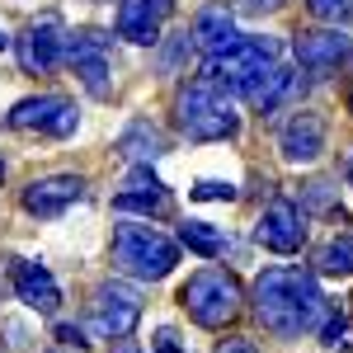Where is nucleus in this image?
<instances>
[{
  "instance_id": "obj_1",
  "label": "nucleus",
  "mask_w": 353,
  "mask_h": 353,
  "mask_svg": "<svg viewBox=\"0 0 353 353\" xmlns=\"http://www.w3.org/2000/svg\"><path fill=\"white\" fill-rule=\"evenodd\" d=\"M250 306H254V321L278 339H301L321 330L330 316L325 292L316 273L306 269H264L250 288Z\"/></svg>"
},
{
  "instance_id": "obj_2",
  "label": "nucleus",
  "mask_w": 353,
  "mask_h": 353,
  "mask_svg": "<svg viewBox=\"0 0 353 353\" xmlns=\"http://www.w3.org/2000/svg\"><path fill=\"white\" fill-rule=\"evenodd\" d=\"M174 128L189 141H226L241 132V113L231 104V94L208 81H189L174 94Z\"/></svg>"
},
{
  "instance_id": "obj_3",
  "label": "nucleus",
  "mask_w": 353,
  "mask_h": 353,
  "mask_svg": "<svg viewBox=\"0 0 353 353\" xmlns=\"http://www.w3.org/2000/svg\"><path fill=\"white\" fill-rule=\"evenodd\" d=\"M179 264V241H170L165 231L146 221H123L113 231V269L137 278V283H161Z\"/></svg>"
},
{
  "instance_id": "obj_4",
  "label": "nucleus",
  "mask_w": 353,
  "mask_h": 353,
  "mask_svg": "<svg viewBox=\"0 0 353 353\" xmlns=\"http://www.w3.org/2000/svg\"><path fill=\"white\" fill-rule=\"evenodd\" d=\"M241 301H245L241 283H236V273H226V269H198L179 288V306L189 311L193 325H203V330L231 325L241 316Z\"/></svg>"
},
{
  "instance_id": "obj_5",
  "label": "nucleus",
  "mask_w": 353,
  "mask_h": 353,
  "mask_svg": "<svg viewBox=\"0 0 353 353\" xmlns=\"http://www.w3.org/2000/svg\"><path fill=\"white\" fill-rule=\"evenodd\" d=\"M283 57V43L278 38H236L226 52H212L203 61V81L226 90V94H245V85L254 81L264 66H273Z\"/></svg>"
},
{
  "instance_id": "obj_6",
  "label": "nucleus",
  "mask_w": 353,
  "mask_h": 353,
  "mask_svg": "<svg viewBox=\"0 0 353 353\" xmlns=\"http://www.w3.org/2000/svg\"><path fill=\"white\" fill-rule=\"evenodd\" d=\"M141 321V292L123 278H109L94 288V301H90V325L99 330L104 339H128Z\"/></svg>"
},
{
  "instance_id": "obj_7",
  "label": "nucleus",
  "mask_w": 353,
  "mask_h": 353,
  "mask_svg": "<svg viewBox=\"0 0 353 353\" xmlns=\"http://www.w3.org/2000/svg\"><path fill=\"white\" fill-rule=\"evenodd\" d=\"M292 57H297V66L306 76L325 81V76H334L339 66L353 61V38L339 33V28H301L292 38Z\"/></svg>"
},
{
  "instance_id": "obj_8",
  "label": "nucleus",
  "mask_w": 353,
  "mask_h": 353,
  "mask_svg": "<svg viewBox=\"0 0 353 353\" xmlns=\"http://www.w3.org/2000/svg\"><path fill=\"white\" fill-rule=\"evenodd\" d=\"M10 128L14 132H43V137H71L81 128V113L66 94H33V99H19L10 109Z\"/></svg>"
},
{
  "instance_id": "obj_9",
  "label": "nucleus",
  "mask_w": 353,
  "mask_h": 353,
  "mask_svg": "<svg viewBox=\"0 0 353 353\" xmlns=\"http://www.w3.org/2000/svg\"><path fill=\"white\" fill-rule=\"evenodd\" d=\"M66 61L71 71L81 76V85L94 94V99H109V76H113V61H109V38L94 33V28H81V33H66Z\"/></svg>"
},
{
  "instance_id": "obj_10",
  "label": "nucleus",
  "mask_w": 353,
  "mask_h": 353,
  "mask_svg": "<svg viewBox=\"0 0 353 353\" xmlns=\"http://www.w3.org/2000/svg\"><path fill=\"white\" fill-rule=\"evenodd\" d=\"M254 241L264 250H273V254H297L306 245V212L292 198H273L254 221Z\"/></svg>"
},
{
  "instance_id": "obj_11",
  "label": "nucleus",
  "mask_w": 353,
  "mask_h": 353,
  "mask_svg": "<svg viewBox=\"0 0 353 353\" xmlns=\"http://www.w3.org/2000/svg\"><path fill=\"white\" fill-rule=\"evenodd\" d=\"M66 52V28L57 14H43L38 24H28L19 38H14V57H19V66H24L28 76H48L57 61Z\"/></svg>"
},
{
  "instance_id": "obj_12",
  "label": "nucleus",
  "mask_w": 353,
  "mask_h": 353,
  "mask_svg": "<svg viewBox=\"0 0 353 353\" xmlns=\"http://www.w3.org/2000/svg\"><path fill=\"white\" fill-rule=\"evenodd\" d=\"M325 141H330V123L321 118V113L301 109V113H292V118L283 123L278 151H283L288 165H316L321 156H325Z\"/></svg>"
},
{
  "instance_id": "obj_13",
  "label": "nucleus",
  "mask_w": 353,
  "mask_h": 353,
  "mask_svg": "<svg viewBox=\"0 0 353 353\" xmlns=\"http://www.w3.org/2000/svg\"><path fill=\"white\" fill-rule=\"evenodd\" d=\"M301 94V76L292 71V66H283V61H273V66H264L254 81L245 85L241 99H250V109H259L264 118H273V113L283 109V104H292Z\"/></svg>"
},
{
  "instance_id": "obj_14",
  "label": "nucleus",
  "mask_w": 353,
  "mask_h": 353,
  "mask_svg": "<svg viewBox=\"0 0 353 353\" xmlns=\"http://www.w3.org/2000/svg\"><path fill=\"white\" fill-rule=\"evenodd\" d=\"M10 283H14V297L24 301L28 311H38V316H57V306H61V288H57V278L43 264H33V259H10Z\"/></svg>"
},
{
  "instance_id": "obj_15",
  "label": "nucleus",
  "mask_w": 353,
  "mask_h": 353,
  "mask_svg": "<svg viewBox=\"0 0 353 353\" xmlns=\"http://www.w3.org/2000/svg\"><path fill=\"white\" fill-rule=\"evenodd\" d=\"M81 198H85L81 174H48V179H33L19 203H24V212H33V217H61Z\"/></svg>"
},
{
  "instance_id": "obj_16",
  "label": "nucleus",
  "mask_w": 353,
  "mask_h": 353,
  "mask_svg": "<svg viewBox=\"0 0 353 353\" xmlns=\"http://www.w3.org/2000/svg\"><path fill=\"white\" fill-rule=\"evenodd\" d=\"M170 14H174V0H123L118 5V38L151 48V43H161V28Z\"/></svg>"
},
{
  "instance_id": "obj_17",
  "label": "nucleus",
  "mask_w": 353,
  "mask_h": 353,
  "mask_svg": "<svg viewBox=\"0 0 353 353\" xmlns=\"http://www.w3.org/2000/svg\"><path fill=\"white\" fill-rule=\"evenodd\" d=\"M113 212H146V217L170 212V193H165V184L151 174V165H137L132 174H128L123 193H113Z\"/></svg>"
},
{
  "instance_id": "obj_18",
  "label": "nucleus",
  "mask_w": 353,
  "mask_h": 353,
  "mask_svg": "<svg viewBox=\"0 0 353 353\" xmlns=\"http://www.w3.org/2000/svg\"><path fill=\"white\" fill-rule=\"evenodd\" d=\"M189 33H193V43L203 48V52L212 57V52H226L241 33H236V14L221 5V0H208V5H198V14H193V24H189Z\"/></svg>"
},
{
  "instance_id": "obj_19",
  "label": "nucleus",
  "mask_w": 353,
  "mask_h": 353,
  "mask_svg": "<svg viewBox=\"0 0 353 353\" xmlns=\"http://www.w3.org/2000/svg\"><path fill=\"white\" fill-rule=\"evenodd\" d=\"M165 151H170V141H165V132L151 118H132V123L118 132V156L132 161V165H151V161H161Z\"/></svg>"
},
{
  "instance_id": "obj_20",
  "label": "nucleus",
  "mask_w": 353,
  "mask_h": 353,
  "mask_svg": "<svg viewBox=\"0 0 353 353\" xmlns=\"http://www.w3.org/2000/svg\"><path fill=\"white\" fill-rule=\"evenodd\" d=\"M179 245H184V250H193V254H203V259H217V254H226V250H231L226 231H221V226H212V221H184V226H179Z\"/></svg>"
},
{
  "instance_id": "obj_21",
  "label": "nucleus",
  "mask_w": 353,
  "mask_h": 353,
  "mask_svg": "<svg viewBox=\"0 0 353 353\" xmlns=\"http://www.w3.org/2000/svg\"><path fill=\"white\" fill-rule=\"evenodd\" d=\"M193 33L189 28H179V33H170V38H161V48H156V76H179L184 66H189V57H193Z\"/></svg>"
},
{
  "instance_id": "obj_22",
  "label": "nucleus",
  "mask_w": 353,
  "mask_h": 353,
  "mask_svg": "<svg viewBox=\"0 0 353 353\" xmlns=\"http://www.w3.org/2000/svg\"><path fill=\"white\" fill-rule=\"evenodd\" d=\"M316 273L321 278H349L353 273V236H339L316 250Z\"/></svg>"
},
{
  "instance_id": "obj_23",
  "label": "nucleus",
  "mask_w": 353,
  "mask_h": 353,
  "mask_svg": "<svg viewBox=\"0 0 353 353\" xmlns=\"http://www.w3.org/2000/svg\"><path fill=\"white\" fill-rule=\"evenodd\" d=\"M306 217H321V212H334L339 208V184L334 179H311L301 184V203H297Z\"/></svg>"
},
{
  "instance_id": "obj_24",
  "label": "nucleus",
  "mask_w": 353,
  "mask_h": 353,
  "mask_svg": "<svg viewBox=\"0 0 353 353\" xmlns=\"http://www.w3.org/2000/svg\"><path fill=\"white\" fill-rule=\"evenodd\" d=\"M306 10L321 19V24H349L353 19V0H306Z\"/></svg>"
},
{
  "instance_id": "obj_25",
  "label": "nucleus",
  "mask_w": 353,
  "mask_h": 353,
  "mask_svg": "<svg viewBox=\"0 0 353 353\" xmlns=\"http://www.w3.org/2000/svg\"><path fill=\"white\" fill-rule=\"evenodd\" d=\"M349 334H353V330H349V321L330 311V316H325V325H321V344H325V349H349V344H353Z\"/></svg>"
},
{
  "instance_id": "obj_26",
  "label": "nucleus",
  "mask_w": 353,
  "mask_h": 353,
  "mask_svg": "<svg viewBox=\"0 0 353 353\" xmlns=\"http://www.w3.org/2000/svg\"><path fill=\"white\" fill-rule=\"evenodd\" d=\"M193 198H198V203H231L236 189L221 184V179H203V184H193Z\"/></svg>"
},
{
  "instance_id": "obj_27",
  "label": "nucleus",
  "mask_w": 353,
  "mask_h": 353,
  "mask_svg": "<svg viewBox=\"0 0 353 353\" xmlns=\"http://www.w3.org/2000/svg\"><path fill=\"white\" fill-rule=\"evenodd\" d=\"M151 353H189V349H184V339H179V330L161 325V330H156V339H151Z\"/></svg>"
},
{
  "instance_id": "obj_28",
  "label": "nucleus",
  "mask_w": 353,
  "mask_h": 353,
  "mask_svg": "<svg viewBox=\"0 0 353 353\" xmlns=\"http://www.w3.org/2000/svg\"><path fill=\"white\" fill-rule=\"evenodd\" d=\"M217 353H259V344L254 339H245V334H231V339H221Z\"/></svg>"
},
{
  "instance_id": "obj_29",
  "label": "nucleus",
  "mask_w": 353,
  "mask_h": 353,
  "mask_svg": "<svg viewBox=\"0 0 353 353\" xmlns=\"http://www.w3.org/2000/svg\"><path fill=\"white\" fill-rule=\"evenodd\" d=\"M52 334H57V344H66V349H71V344H85V330L81 325H66V321H61Z\"/></svg>"
},
{
  "instance_id": "obj_30",
  "label": "nucleus",
  "mask_w": 353,
  "mask_h": 353,
  "mask_svg": "<svg viewBox=\"0 0 353 353\" xmlns=\"http://www.w3.org/2000/svg\"><path fill=\"white\" fill-rule=\"evenodd\" d=\"M245 14H273V10H283V0H241Z\"/></svg>"
},
{
  "instance_id": "obj_31",
  "label": "nucleus",
  "mask_w": 353,
  "mask_h": 353,
  "mask_svg": "<svg viewBox=\"0 0 353 353\" xmlns=\"http://www.w3.org/2000/svg\"><path fill=\"white\" fill-rule=\"evenodd\" d=\"M113 344H118V353H141L137 344H128V339H113Z\"/></svg>"
},
{
  "instance_id": "obj_32",
  "label": "nucleus",
  "mask_w": 353,
  "mask_h": 353,
  "mask_svg": "<svg viewBox=\"0 0 353 353\" xmlns=\"http://www.w3.org/2000/svg\"><path fill=\"white\" fill-rule=\"evenodd\" d=\"M5 48H14V38H10V33H0V52H5Z\"/></svg>"
},
{
  "instance_id": "obj_33",
  "label": "nucleus",
  "mask_w": 353,
  "mask_h": 353,
  "mask_svg": "<svg viewBox=\"0 0 353 353\" xmlns=\"http://www.w3.org/2000/svg\"><path fill=\"white\" fill-rule=\"evenodd\" d=\"M344 174H349V184H353V151H349V165H344Z\"/></svg>"
},
{
  "instance_id": "obj_34",
  "label": "nucleus",
  "mask_w": 353,
  "mask_h": 353,
  "mask_svg": "<svg viewBox=\"0 0 353 353\" xmlns=\"http://www.w3.org/2000/svg\"><path fill=\"white\" fill-rule=\"evenodd\" d=\"M349 113H353V85H349Z\"/></svg>"
},
{
  "instance_id": "obj_35",
  "label": "nucleus",
  "mask_w": 353,
  "mask_h": 353,
  "mask_svg": "<svg viewBox=\"0 0 353 353\" xmlns=\"http://www.w3.org/2000/svg\"><path fill=\"white\" fill-rule=\"evenodd\" d=\"M0 179H5V156H0Z\"/></svg>"
},
{
  "instance_id": "obj_36",
  "label": "nucleus",
  "mask_w": 353,
  "mask_h": 353,
  "mask_svg": "<svg viewBox=\"0 0 353 353\" xmlns=\"http://www.w3.org/2000/svg\"><path fill=\"white\" fill-rule=\"evenodd\" d=\"M52 353H61V349H52Z\"/></svg>"
}]
</instances>
